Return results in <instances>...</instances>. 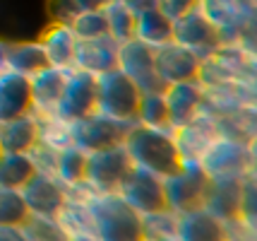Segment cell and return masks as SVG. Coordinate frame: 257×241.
<instances>
[{"instance_id": "cell-1", "label": "cell", "mask_w": 257, "mask_h": 241, "mask_svg": "<svg viewBox=\"0 0 257 241\" xmlns=\"http://www.w3.org/2000/svg\"><path fill=\"white\" fill-rule=\"evenodd\" d=\"M123 147L133 167L145 169L159 179H168L183 167L171 128L145 126L135 121L133 126L125 128Z\"/></svg>"}, {"instance_id": "cell-2", "label": "cell", "mask_w": 257, "mask_h": 241, "mask_svg": "<svg viewBox=\"0 0 257 241\" xmlns=\"http://www.w3.org/2000/svg\"><path fill=\"white\" fill-rule=\"evenodd\" d=\"M209 181H243L255 176V140L221 133L197 162Z\"/></svg>"}, {"instance_id": "cell-3", "label": "cell", "mask_w": 257, "mask_h": 241, "mask_svg": "<svg viewBox=\"0 0 257 241\" xmlns=\"http://www.w3.org/2000/svg\"><path fill=\"white\" fill-rule=\"evenodd\" d=\"M142 90L118 68L96 77V104L94 111L118 121L120 126H133L137 121Z\"/></svg>"}, {"instance_id": "cell-4", "label": "cell", "mask_w": 257, "mask_h": 241, "mask_svg": "<svg viewBox=\"0 0 257 241\" xmlns=\"http://www.w3.org/2000/svg\"><path fill=\"white\" fill-rule=\"evenodd\" d=\"M94 191H89L84 184L67 188L63 203L53 215L58 231L63 239L72 241H99V227H96V215L91 207Z\"/></svg>"}, {"instance_id": "cell-5", "label": "cell", "mask_w": 257, "mask_h": 241, "mask_svg": "<svg viewBox=\"0 0 257 241\" xmlns=\"http://www.w3.org/2000/svg\"><path fill=\"white\" fill-rule=\"evenodd\" d=\"M91 207L96 215L99 239H140V215L118 193H94Z\"/></svg>"}, {"instance_id": "cell-6", "label": "cell", "mask_w": 257, "mask_h": 241, "mask_svg": "<svg viewBox=\"0 0 257 241\" xmlns=\"http://www.w3.org/2000/svg\"><path fill=\"white\" fill-rule=\"evenodd\" d=\"M171 133H173V142H176V149H178L180 164L183 167H197L202 152L224 133V128H221L219 118L212 111L202 109L200 114L192 116L190 121L171 128Z\"/></svg>"}, {"instance_id": "cell-7", "label": "cell", "mask_w": 257, "mask_h": 241, "mask_svg": "<svg viewBox=\"0 0 257 241\" xmlns=\"http://www.w3.org/2000/svg\"><path fill=\"white\" fill-rule=\"evenodd\" d=\"M130 157L125 152L123 142L106 149H96L87 154L84 169V186L94 193H115L125 174L130 172Z\"/></svg>"}, {"instance_id": "cell-8", "label": "cell", "mask_w": 257, "mask_h": 241, "mask_svg": "<svg viewBox=\"0 0 257 241\" xmlns=\"http://www.w3.org/2000/svg\"><path fill=\"white\" fill-rule=\"evenodd\" d=\"M115 193L120 195L137 215H147V212H157V210L168 207L164 179H159V176L145 172V169H137V167H130V172L125 174V179L120 181Z\"/></svg>"}, {"instance_id": "cell-9", "label": "cell", "mask_w": 257, "mask_h": 241, "mask_svg": "<svg viewBox=\"0 0 257 241\" xmlns=\"http://www.w3.org/2000/svg\"><path fill=\"white\" fill-rule=\"evenodd\" d=\"M94 104H96V77L72 68L53 114L60 116L63 121L75 123L82 116L94 111Z\"/></svg>"}, {"instance_id": "cell-10", "label": "cell", "mask_w": 257, "mask_h": 241, "mask_svg": "<svg viewBox=\"0 0 257 241\" xmlns=\"http://www.w3.org/2000/svg\"><path fill=\"white\" fill-rule=\"evenodd\" d=\"M202 58L197 53H192L190 48L180 46L178 41H166L161 46L154 48V72L157 80L164 85H173V82L183 80H195L197 70H200Z\"/></svg>"}, {"instance_id": "cell-11", "label": "cell", "mask_w": 257, "mask_h": 241, "mask_svg": "<svg viewBox=\"0 0 257 241\" xmlns=\"http://www.w3.org/2000/svg\"><path fill=\"white\" fill-rule=\"evenodd\" d=\"M207 186H209V181L200 172V167H180L173 176L164 179L166 205L176 212L202 207L204 195H207Z\"/></svg>"}, {"instance_id": "cell-12", "label": "cell", "mask_w": 257, "mask_h": 241, "mask_svg": "<svg viewBox=\"0 0 257 241\" xmlns=\"http://www.w3.org/2000/svg\"><path fill=\"white\" fill-rule=\"evenodd\" d=\"M115 68L125 72L142 92L161 90V82L157 80V72H154V48L137 41L135 36L123 41V44H118Z\"/></svg>"}, {"instance_id": "cell-13", "label": "cell", "mask_w": 257, "mask_h": 241, "mask_svg": "<svg viewBox=\"0 0 257 241\" xmlns=\"http://www.w3.org/2000/svg\"><path fill=\"white\" fill-rule=\"evenodd\" d=\"M72 133H75V145L89 154L96 149L120 145L125 135V126H120L118 121H113L99 111H91L72 123Z\"/></svg>"}, {"instance_id": "cell-14", "label": "cell", "mask_w": 257, "mask_h": 241, "mask_svg": "<svg viewBox=\"0 0 257 241\" xmlns=\"http://www.w3.org/2000/svg\"><path fill=\"white\" fill-rule=\"evenodd\" d=\"M20 193L24 198V205L29 210V215L53 219V215L58 212V207H60L63 198H65L67 188L58 181L53 174L36 169L32 179L20 188Z\"/></svg>"}, {"instance_id": "cell-15", "label": "cell", "mask_w": 257, "mask_h": 241, "mask_svg": "<svg viewBox=\"0 0 257 241\" xmlns=\"http://www.w3.org/2000/svg\"><path fill=\"white\" fill-rule=\"evenodd\" d=\"M171 39L178 41L180 46L190 48L192 53H197L200 58L207 56V53H209L212 48L219 46V41H221L219 32L202 17V12L197 10V5L173 20V36H171Z\"/></svg>"}, {"instance_id": "cell-16", "label": "cell", "mask_w": 257, "mask_h": 241, "mask_svg": "<svg viewBox=\"0 0 257 241\" xmlns=\"http://www.w3.org/2000/svg\"><path fill=\"white\" fill-rule=\"evenodd\" d=\"M115 60H118V44L108 34L77 39V44H75L72 68L82 70L87 75L99 77V75L115 68Z\"/></svg>"}, {"instance_id": "cell-17", "label": "cell", "mask_w": 257, "mask_h": 241, "mask_svg": "<svg viewBox=\"0 0 257 241\" xmlns=\"http://www.w3.org/2000/svg\"><path fill=\"white\" fill-rule=\"evenodd\" d=\"M164 104H166L168 128H176L185 121H190L192 116H197L204 109V94L197 80H183L173 85L161 87Z\"/></svg>"}, {"instance_id": "cell-18", "label": "cell", "mask_w": 257, "mask_h": 241, "mask_svg": "<svg viewBox=\"0 0 257 241\" xmlns=\"http://www.w3.org/2000/svg\"><path fill=\"white\" fill-rule=\"evenodd\" d=\"M72 68H56L46 65L39 72L29 77L32 87V114L34 116H51L56 111V104L60 99V92L65 87V80Z\"/></svg>"}, {"instance_id": "cell-19", "label": "cell", "mask_w": 257, "mask_h": 241, "mask_svg": "<svg viewBox=\"0 0 257 241\" xmlns=\"http://www.w3.org/2000/svg\"><path fill=\"white\" fill-rule=\"evenodd\" d=\"M24 114H32L29 77L8 68L0 75V126Z\"/></svg>"}, {"instance_id": "cell-20", "label": "cell", "mask_w": 257, "mask_h": 241, "mask_svg": "<svg viewBox=\"0 0 257 241\" xmlns=\"http://www.w3.org/2000/svg\"><path fill=\"white\" fill-rule=\"evenodd\" d=\"M36 41L44 48V56L48 60V65L72 68V56H75L77 36H75V32L67 24H58V22L46 24V29L41 32V36Z\"/></svg>"}, {"instance_id": "cell-21", "label": "cell", "mask_w": 257, "mask_h": 241, "mask_svg": "<svg viewBox=\"0 0 257 241\" xmlns=\"http://www.w3.org/2000/svg\"><path fill=\"white\" fill-rule=\"evenodd\" d=\"M178 239L192 241V239H228L226 236V224L212 215L204 207L185 210L178 212Z\"/></svg>"}, {"instance_id": "cell-22", "label": "cell", "mask_w": 257, "mask_h": 241, "mask_svg": "<svg viewBox=\"0 0 257 241\" xmlns=\"http://www.w3.org/2000/svg\"><path fill=\"white\" fill-rule=\"evenodd\" d=\"M133 36L137 41L147 44V46L157 48V46H161V44L171 41V36H173V20L166 17L157 5H154V8H147V10L135 15V34Z\"/></svg>"}, {"instance_id": "cell-23", "label": "cell", "mask_w": 257, "mask_h": 241, "mask_svg": "<svg viewBox=\"0 0 257 241\" xmlns=\"http://www.w3.org/2000/svg\"><path fill=\"white\" fill-rule=\"evenodd\" d=\"M39 140L36 116L24 114L0 126V145L5 152H32Z\"/></svg>"}, {"instance_id": "cell-24", "label": "cell", "mask_w": 257, "mask_h": 241, "mask_svg": "<svg viewBox=\"0 0 257 241\" xmlns=\"http://www.w3.org/2000/svg\"><path fill=\"white\" fill-rule=\"evenodd\" d=\"M140 239L178 241V212L171 207H164L157 212L140 215Z\"/></svg>"}, {"instance_id": "cell-25", "label": "cell", "mask_w": 257, "mask_h": 241, "mask_svg": "<svg viewBox=\"0 0 257 241\" xmlns=\"http://www.w3.org/2000/svg\"><path fill=\"white\" fill-rule=\"evenodd\" d=\"M84 169H87V152L79 149L77 145L56 152L53 176L65 188H75V186L84 184Z\"/></svg>"}, {"instance_id": "cell-26", "label": "cell", "mask_w": 257, "mask_h": 241, "mask_svg": "<svg viewBox=\"0 0 257 241\" xmlns=\"http://www.w3.org/2000/svg\"><path fill=\"white\" fill-rule=\"evenodd\" d=\"M36 126H39V145H44L51 152H60L65 147L75 145V133H72V123L63 121L60 116H36Z\"/></svg>"}, {"instance_id": "cell-27", "label": "cell", "mask_w": 257, "mask_h": 241, "mask_svg": "<svg viewBox=\"0 0 257 241\" xmlns=\"http://www.w3.org/2000/svg\"><path fill=\"white\" fill-rule=\"evenodd\" d=\"M36 172L29 152H5L0 154V186L8 188H22Z\"/></svg>"}, {"instance_id": "cell-28", "label": "cell", "mask_w": 257, "mask_h": 241, "mask_svg": "<svg viewBox=\"0 0 257 241\" xmlns=\"http://www.w3.org/2000/svg\"><path fill=\"white\" fill-rule=\"evenodd\" d=\"M48 65L44 56V48L39 41H17L8 46V68L15 72H22L27 77H32L34 72Z\"/></svg>"}, {"instance_id": "cell-29", "label": "cell", "mask_w": 257, "mask_h": 241, "mask_svg": "<svg viewBox=\"0 0 257 241\" xmlns=\"http://www.w3.org/2000/svg\"><path fill=\"white\" fill-rule=\"evenodd\" d=\"M103 17H106V32L115 44H123L135 34V12L125 8L118 0H106L101 5Z\"/></svg>"}, {"instance_id": "cell-30", "label": "cell", "mask_w": 257, "mask_h": 241, "mask_svg": "<svg viewBox=\"0 0 257 241\" xmlns=\"http://www.w3.org/2000/svg\"><path fill=\"white\" fill-rule=\"evenodd\" d=\"M29 217L20 188L0 186V227H22Z\"/></svg>"}, {"instance_id": "cell-31", "label": "cell", "mask_w": 257, "mask_h": 241, "mask_svg": "<svg viewBox=\"0 0 257 241\" xmlns=\"http://www.w3.org/2000/svg\"><path fill=\"white\" fill-rule=\"evenodd\" d=\"M103 3L106 0H46V15H48V22L70 27L84 10L101 8Z\"/></svg>"}, {"instance_id": "cell-32", "label": "cell", "mask_w": 257, "mask_h": 241, "mask_svg": "<svg viewBox=\"0 0 257 241\" xmlns=\"http://www.w3.org/2000/svg\"><path fill=\"white\" fill-rule=\"evenodd\" d=\"M137 123L168 128L166 104H164V94H161V90H149V92H142V99H140V111H137Z\"/></svg>"}, {"instance_id": "cell-33", "label": "cell", "mask_w": 257, "mask_h": 241, "mask_svg": "<svg viewBox=\"0 0 257 241\" xmlns=\"http://www.w3.org/2000/svg\"><path fill=\"white\" fill-rule=\"evenodd\" d=\"M70 29L75 32L77 39H91V36L108 34V32H106V17H103V10H101V8L84 10L75 22L70 24Z\"/></svg>"}, {"instance_id": "cell-34", "label": "cell", "mask_w": 257, "mask_h": 241, "mask_svg": "<svg viewBox=\"0 0 257 241\" xmlns=\"http://www.w3.org/2000/svg\"><path fill=\"white\" fill-rule=\"evenodd\" d=\"M195 5H197V0H157V8L171 20H176L183 12L192 10Z\"/></svg>"}, {"instance_id": "cell-35", "label": "cell", "mask_w": 257, "mask_h": 241, "mask_svg": "<svg viewBox=\"0 0 257 241\" xmlns=\"http://www.w3.org/2000/svg\"><path fill=\"white\" fill-rule=\"evenodd\" d=\"M118 3H123L125 8H130L135 15L147 10V8H154V5H157V0H118Z\"/></svg>"}, {"instance_id": "cell-36", "label": "cell", "mask_w": 257, "mask_h": 241, "mask_svg": "<svg viewBox=\"0 0 257 241\" xmlns=\"http://www.w3.org/2000/svg\"><path fill=\"white\" fill-rule=\"evenodd\" d=\"M8 46H10V44L0 39V75L8 70Z\"/></svg>"}, {"instance_id": "cell-37", "label": "cell", "mask_w": 257, "mask_h": 241, "mask_svg": "<svg viewBox=\"0 0 257 241\" xmlns=\"http://www.w3.org/2000/svg\"><path fill=\"white\" fill-rule=\"evenodd\" d=\"M0 154H3V145H0Z\"/></svg>"}]
</instances>
